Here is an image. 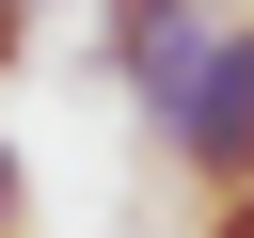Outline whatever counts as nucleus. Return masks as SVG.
<instances>
[{"mask_svg":"<svg viewBox=\"0 0 254 238\" xmlns=\"http://www.w3.org/2000/svg\"><path fill=\"white\" fill-rule=\"evenodd\" d=\"M143 143H159V159H175L206 206H222V190H254V0H238V16L190 48V79L143 111Z\"/></svg>","mask_w":254,"mask_h":238,"instance_id":"nucleus-1","label":"nucleus"},{"mask_svg":"<svg viewBox=\"0 0 254 238\" xmlns=\"http://www.w3.org/2000/svg\"><path fill=\"white\" fill-rule=\"evenodd\" d=\"M238 0H95V79L127 95V111H159L175 79H190V48L222 32Z\"/></svg>","mask_w":254,"mask_h":238,"instance_id":"nucleus-2","label":"nucleus"},{"mask_svg":"<svg viewBox=\"0 0 254 238\" xmlns=\"http://www.w3.org/2000/svg\"><path fill=\"white\" fill-rule=\"evenodd\" d=\"M0 238H32V159H16V127H0Z\"/></svg>","mask_w":254,"mask_h":238,"instance_id":"nucleus-3","label":"nucleus"},{"mask_svg":"<svg viewBox=\"0 0 254 238\" xmlns=\"http://www.w3.org/2000/svg\"><path fill=\"white\" fill-rule=\"evenodd\" d=\"M32 32H48V0H0V79L32 63Z\"/></svg>","mask_w":254,"mask_h":238,"instance_id":"nucleus-4","label":"nucleus"},{"mask_svg":"<svg viewBox=\"0 0 254 238\" xmlns=\"http://www.w3.org/2000/svg\"><path fill=\"white\" fill-rule=\"evenodd\" d=\"M190 238H254V190H222V206H206V222H190Z\"/></svg>","mask_w":254,"mask_h":238,"instance_id":"nucleus-5","label":"nucleus"}]
</instances>
